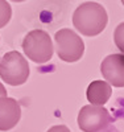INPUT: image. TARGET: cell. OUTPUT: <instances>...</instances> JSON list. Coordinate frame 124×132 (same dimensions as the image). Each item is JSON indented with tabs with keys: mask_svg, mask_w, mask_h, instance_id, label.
<instances>
[{
	"mask_svg": "<svg viewBox=\"0 0 124 132\" xmlns=\"http://www.w3.org/2000/svg\"><path fill=\"white\" fill-rule=\"evenodd\" d=\"M48 132H70V129L62 124V126H53L52 128L48 129Z\"/></svg>",
	"mask_w": 124,
	"mask_h": 132,
	"instance_id": "8fae6325",
	"label": "cell"
},
{
	"mask_svg": "<svg viewBox=\"0 0 124 132\" xmlns=\"http://www.w3.org/2000/svg\"><path fill=\"white\" fill-rule=\"evenodd\" d=\"M54 42L58 57L65 62L79 61L85 53L83 40L71 29H60L54 35Z\"/></svg>",
	"mask_w": 124,
	"mask_h": 132,
	"instance_id": "277c9868",
	"label": "cell"
},
{
	"mask_svg": "<svg viewBox=\"0 0 124 132\" xmlns=\"http://www.w3.org/2000/svg\"><path fill=\"white\" fill-rule=\"evenodd\" d=\"M100 73L110 85L124 87V53L107 56L100 65Z\"/></svg>",
	"mask_w": 124,
	"mask_h": 132,
	"instance_id": "8992f818",
	"label": "cell"
},
{
	"mask_svg": "<svg viewBox=\"0 0 124 132\" xmlns=\"http://www.w3.org/2000/svg\"><path fill=\"white\" fill-rule=\"evenodd\" d=\"M112 89L108 82L106 81H94L88 85L86 96L87 101L91 104L96 106H103L108 102V99L111 98Z\"/></svg>",
	"mask_w": 124,
	"mask_h": 132,
	"instance_id": "ba28073f",
	"label": "cell"
},
{
	"mask_svg": "<svg viewBox=\"0 0 124 132\" xmlns=\"http://www.w3.org/2000/svg\"><path fill=\"white\" fill-rule=\"evenodd\" d=\"M11 17H12V9L11 5L5 2V0H0V28L5 27Z\"/></svg>",
	"mask_w": 124,
	"mask_h": 132,
	"instance_id": "9c48e42d",
	"label": "cell"
},
{
	"mask_svg": "<svg viewBox=\"0 0 124 132\" xmlns=\"http://www.w3.org/2000/svg\"><path fill=\"white\" fill-rule=\"evenodd\" d=\"M0 77L11 86L24 85L29 78L28 61L16 50L5 53L0 61Z\"/></svg>",
	"mask_w": 124,
	"mask_h": 132,
	"instance_id": "3957f363",
	"label": "cell"
},
{
	"mask_svg": "<svg viewBox=\"0 0 124 132\" xmlns=\"http://www.w3.org/2000/svg\"><path fill=\"white\" fill-rule=\"evenodd\" d=\"M108 23V15L103 5L95 2H87L74 11L73 25L83 36L94 37L102 33Z\"/></svg>",
	"mask_w": 124,
	"mask_h": 132,
	"instance_id": "6da1fadb",
	"label": "cell"
},
{
	"mask_svg": "<svg viewBox=\"0 0 124 132\" xmlns=\"http://www.w3.org/2000/svg\"><path fill=\"white\" fill-rule=\"evenodd\" d=\"M111 122L108 111L96 104L83 106L78 114V127L83 132H98Z\"/></svg>",
	"mask_w": 124,
	"mask_h": 132,
	"instance_id": "5b68a950",
	"label": "cell"
},
{
	"mask_svg": "<svg viewBox=\"0 0 124 132\" xmlns=\"http://www.w3.org/2000/svg\"><path fill=\"white\" fill-rule=\"evenodd\" d=\"M114 41L118 49L124 53V23H120L114 32Z\"/></svg>",
	"mask_w": 124,
	"mask_h": 132,
	"instance_id": "30bf717a",
	"label": "cell"
},
{
	"mask_svg": "<svg viewBox=\"0 0 124 132\" xmlns=\"http://www.w3.org/2000/svg\"><path fill=\"white\" fill-rule=\"evenodd\" d=\"M3 96H7V90L4 89V86L0 83V98H3Z\"/></svg>",
	"mask_w": 124,
	"mask_h": 132,
	"instance_id": "4fadbf2b",
	"label": "cell"
},
{
	"mask_svg": "<svg viewBox=\"0 0 124 132\" xmlns=\"http://www.w3.org/2000/svg\"><path fill=\"white\" fill-rule=\"evenodd\" d=\"M21 118V107L16 99L3 96L0 98V131L13 128Z\"/></svg>",
	"mask_w": 124,
	"mask_h": 132,
	"instance_id": "52a82bcc",
	"label": "cell"
},
{
	"mask_svg": "<svg viewBox=\"0 0 124 132\" xmlns=\"http://www.w3.org/2000/svg\"><path fill=\"white\" fill-rule=\"evenodd\" d=\"M22 49L30 61L40 65L49 62L54 52L52 37L42 29L30 30L22 41Z\"/></svg>",
	"mask_w": 124,
	"mask_h": 132,
	"instance_id": "7a4b0ae2",
	"label": "cell"
},
{
	"mask_svg": "<svg viewBox=\"0 0 124 132\" xmlns=\"http://www.w3.org/2000/svg\"><path fill=\"white\" fill-rule=\"evenodd\" d=\"M121 3H123V5H124V0H121Z\"/></svg>",
	"mask_w": 124,
	"mask_h": 132,
	"instance_id": "9a60e30c",
	"label": "cell"
},
{
	"mask_svg": "<svg viewBox=\"0 0 124 132\" xmlns=\"http://www.w3.org/2000/svg\"><path fill=\"white\" fill-rule=\"evenodd\" d=\"M98 132H120L115 126H106L104 128H102V129H100V131H98Z\"/></svg>",
	"mask_w": 124,
	"mask_h": 132,
	"instance_id": "7c38bea8",
	"label": "cell"
},
{
	"mask_svg": "<svg viewBox=\"0 0 124 132\" xmlns=\"http://www.w3.org/2000/svg\"><path fill=\"white\" fill-rule=\"evenodd\" d=\"M11 2H16V3H20V2H25V0H11Z\"/></svg>",
	"mask_w": 124,
	"mask_h": 132,
	"instance_id": "5bb4252c",
	"label": "cell"
}]
</instances>
